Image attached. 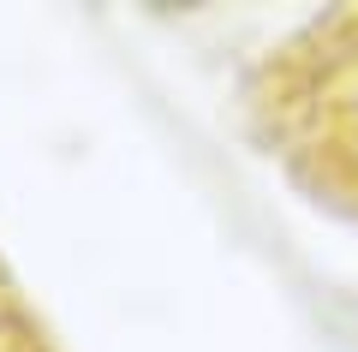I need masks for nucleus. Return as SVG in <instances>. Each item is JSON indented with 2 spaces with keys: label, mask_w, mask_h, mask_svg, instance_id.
<instances>
[{
  "label": "nucleus",
  "mask_w": 358,
  "mask_h": 352,
  "mask_svg": "<svg viewBox=\"0 0 358 352\" xmlns=\"http://www.w3.org/2000/svg\"><path fill=\"white\" fill-rule=\"evenodd\" d=\"M251 108L275 155L322 203L358 215V13H334L268 54Z\"/></svg>",
  "instance_id": "f257e3e1"
}]
</instances>
